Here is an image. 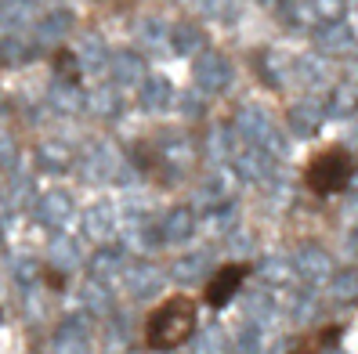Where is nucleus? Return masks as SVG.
Returning <instances> with one entry per match:
<instances>
[{
	"mask_svg": "<svg viewBox=\"0 0 358 354\" xmlns=\"http://www.w3.org/2000/svg\"><path fill=\"white\" fill-rule=\"evenodd\" d=\"M196 329V307L188 297L166 300L156 315L149 318V347L152 351H174L185 344V337Z\"/></svg>",
	"mask_w": 358,
	"mask_h": 354,
	"instance_id": "1",
	"label": "nucleus"
},
{
	"mask_svg": "<svg viewBox=\"0 0 358 354\" xmlns=\"http://www.w3.org/2000/svg\"><path fill=\"white\" fill-rule=\"evenodd\" d=\"M236 134L246 141V145H254V149L268 152L271 159H279L286 156V138L279 134V127L271 123V116L257 105H246L236 112Z\"/></svg>",
	"mask_w": 358,
	"mask_h": 354,
	"instance_id": "2",
	"label": "nucleus"
},
{
	"mask_svg": "<svg viewBox=\"0 0 358 354\" xmlns=\"http://www.w3.org/2000/svg\"><path fill=\"white\" fill-rule=\"evenodd\" d=\"M351 156L344 149H329L322 156H315V163L308 166V189L319 192V196H329V192H344L348 181H351Z\"/></svg>",
	"mask_w": 358,
	"mask_h": 354,
	"instance_id": "3",
	"label": "nucleus"
},
{
	"mask_svg": "<svg viewBox=\"0 0 358 354\" xmlns=\"http://www.w3.org/2000/svg\"><path fill=\"white\" fill-rule=\"evenodd\" d=\"M192 73H196L199 91H206V94H221V91L231 87V80H236V69H231V61L221 51H199Z\"/></svg>",
	"mask_w": 358,
	"mask_h": 354,
	"instance_id": "4",
	"label": "nucleus"
},
{
	"mask_svg": "<svg viewBox=\"0 0 358 354\" xmlns=\"http://www.w3.org/2000/svg\"><path fill=\"white\" fill-rule=\"evenodd\" d=\"M293 264V279H301L304 286H319V282H326L329 275H333V260H329V253L322 246H301L297 249V257L289 260Z\"/></svg>",
	"mask_w": 358,
	"mask_h": 354,
	"instance_id": "5",
	"label": "nucleus"
},
{
	"mask_svg": "<svg viewBox=\"0 0 358 354\" xmlns=\"http://www.w3.org/2000/svg\"><path fill=\"white\" fill-rule=\"evenodd\" d=\"M123 289H127V297L131 300H152L159 289H163V275L156 272L152 264H145V260H134V264H123Z\"/></svg>",
	"mask_w": 358,
	"mask_h": 354,
	"instance_id": "6",
	"label": "nucleus"
},
{
	"mask_svg": "<svg viewBox=\"0 0 358 354\" xmlns=\"http://www.w3.org/2000/svg\"><path fill=\"white\" fill-rule=\"evenodd\" d=\"M231 166H236V177L246 181V184H264L271 181V170H275V159L268 152L254 149V145H246V149H236L231 152Z\"/></svg>",
	"mask_w": 358,
	"mask_h": 354,
	"instance_id": "7",
	"label": "nucleus"
},
{
	"mask_svg": "<svg viewBox=\"0 0 358 354\" xmlns=\"http://www.w3.org/2000/svg\"><path fill=\"white\" fill-rule=\"evenodd\" d=\"M55 354H91V318L87 311L69 315L55 337Z\"/></svg>",
	"mask_w": 358,
	"mask_h": 354,
	"instance_id": "8",
	"label": "nucleus"
},
{
	"mask_svg": "<svg viewBox=\"0 0 358 354\" xmlns=\"http://www.w3.org/2000/svg\"><path fill=\"white\" fill-rule=\"evenodd\" d=\"M33 214H36V221L44 228L62 232V228H69V221H73V199L66 192H44L33 202Z\"/></svg>",
	"mask_w": 358,
	"mask_h": 354,
	"instance_id": "9",
	"label": "nucleus"
},
{
	"mask_svg": "<svg viewBox=\"0 0 358 354\" xmlns=\"http://www.w3.org/2000/svg\"><path fill=\"white\" fill-rule=\"evenodd\" d=\"M322 123H326V105L315 98H304L289 109V131L297 138H315L322 131Z\"/></svg>",
	"mask_w": 358,
	"mask_h": 354,
	"instance_id": "10",
	"label": "nucleus"
},
{
	"mask_svg": "<svg viewBox=\"0 0 358 354\" xmlns=\"http://www.w3.org/2000/svg\"><path fill=\"white\" fill-rule=\"evenodd\" d=\"M311 36H315V44H319V51H326V54H348L355 47V29L348 22H341V18L319 22Z\"/></svg>",
	"mask_w": 358,
	"mask_h": 354,
	"instance_id": "11",
	"label": "nucleus"
},
{
	"mask_svg": "<svg viewBox=\"0 0 358 354\" xmlns=\"http://www.w3.org/2000/svg\"><path fill=\"white\" fill-rule=\"evenodd\" d=\"M206 275H214V260H210V253H203V249L178 257L174 267H171V279L178 286H199Z\"/></svg>",
	"mask_w": 358,
	"mask_h": 354,
	"instance_id": "12",
	"label": "nucleus"
},
{
	"mask_svg": "<svg viewBox=\"0 0 358 354\" xmlns=\"http://www.w3.org/2000/svg\"><path fill=\"white\" fill-rule=\"evenodd\" d=\"M116 224H120V217H116L113 206L109 202H94V206H87V214H83V235L94 239V242H109L113 232H116Z\"/></svg>",
	"mask_w": 358,
	"mask_h": 354,
	"instance_id": "13",
	"label": "nucleus"
},
{
	"mask_svg": "<svg viewBox=\"0 0 358 354\" xmlns=\"http://www.w3.org/2000/svg\"><path fill=\"white\" fill-rule=\"evenodd\" d=\"M239 286H243V267H236V264L221 267V272L210 279V286H206V304H210V307L231 304V297L239 293Z\"/></svg>",
	"mask_w": 358,
	"mask_h": 354,
	"instance_id": "14",
	"label": "nucleus"
},
{
	"mask_svg": "<svg viewBox=\"0 0 358 354\" xmlns=\"http://www.w3.org/2000/svg\"><path fill=\"white\" fill-rule=\"evenodd\" d=\"M109 73L116 80V87H141V80H145V58L138 51H116L109 58Z\"/></svg>",
	"mask_w": 358,
	"mask_h": 354,
	"instance_id": "15",
	"label": "nucleus"
},
{
	"mask_svg": "<svg viewBox=\"0 0 358 354\" xmlns=\"http://www.w3.org/2000/svg\"><path fill=\"white\" fill-rule=\"evenodd\" d=\"M178 101V91L166 76H145L141 80V109L145 112H163Z\"/></svg>",
	"mask_w": 358,
	"mask_h": 354,
	"instance_id": "16",
	"label": "nucleus"
},
{
	"mask_svg": "<svg viewBox=\"0 0 358 354\" xmlns=\"http://www.w3.org/2000/svg\"><path fill=\"white\" fill-rule=\"evenodd\" d=\"M192 235H196V217H192V210H185V206H178V210H171V214L159 221V239L163 242L181 246V242H188Z\"/></svg>",
	"mask_w": 358,
	"mask_h": 354,
	"instance_id": "17",
	"label": "nucleus"
},
{
	"mask_svg": "<svg viewBox=\"0 0 358 354\" xmlns=\"http://www.w3.org/2000/svg\"><path fill=\"white\" fill-rule=\"evenodd\" d=\"M116 152L109 149V145H91L87 149V156L80 159V170L87 174L91 181L98 177V181H105V177H113V170H116Z\"/></svg>",
	"mask_w": 358,
	"mask_h": 354,
	"instance_id": "18",
	"label": "nucleus"
},
{
	"mask_svg": "<svg viewBox=\"0 0 358 354\" xmlns=\"http://www.w3.org/2000/svg\"><path fill=\"white\" fill-rule=\"evenodd\" d=\"M243 311H246V322H254V325L264 329L271 318L279 315V304H275V297H271L268 289H254V293H246Z\"/></svg>",
	"mask_w": 358,
	"mask_h": 354,
	"instance_id": "19",
	"label": "nucleus"
},
{
	"mask_svg": "<svg viewBox=\"0 0 358 354\" xmlns=\"http://www.w3.org/2000/svg\"><path fill=\"white\" fill-rule=\"evenodd\" d=\"M73 29V15L66 8H55L48 15H40V22H36V36L44 40V44H58V40H66Z\"/></svg>",
	"mask_w": 358,
	"mask_h": 354,
	"instance_id": "20",
	"label": "nucleus"
},
{
	"mask_svg": "<svg viewBox=\"0 0 358 354\" xmlns=\"http://www.w3.org/2000/svg\"><path fill=\"white\" fill-rule=\"evenodd\" d=\"M329 300L333 304H358V272L355 267H344V272H333L329 279Z\"/></svg>",
	"mask_w": 358,
	"mask_h": 354,
	"instance_id": "21",
	"label": "nucleus"
},
{
	"mask_svg": "<svg viewBox=\"0 0 358 354\" xmlns=\"http://www.w3.org/2000/svg\"><path fill=\"white\" fill-rule=\"evenodd\" d=\"M206 44V33L196 22H181L171 29V51L174 54H199Z\"/></svg>",
	"mask_w": 358,
	"mask_h": 354,
	"instance_id": "22",
	"label": "nucleus"
},
{
	"mask_svg": "<svg viewBox=\"0 0 358 354\" xmlns=\"http://www.w3.org/2000/svg\"><path fill=\"white\" fill-rule=\"evenodd\" d=\"M48 98H51V109L62 112V116H76V112L87 109V105H83V94L76 91V83H66V80H58Z\"/></svg>",
	"mask_w": 358,
	"mask_h": 354,
	"instance_id": "23",
	"label": "nucleus"
},
{
	"mask_svg": "<svg viewBox=\"0 0 358 354\" xmlns=\"http://www.w3.org/2000/svg\"><path fill=\"white\" fill-rule=\"evenodd\" d=\"M326 116H336V119H351V116H358V87H355V83H341V87H333V91H329Z\"/></svg>",
	"mask_w": 358,
	"mask_h": 354,
	"instance_id": "24",
	"label": "nucleus"
},
{
	"mask_svg": "<svg viewBox=\"0 0 358 354\" xmlns=\"http://www.w3.org/2000/svg\"><path fill=\"white\" fill-rule=\"evenodd\" d=\"M188 354H228V337L221 325H206L199 332H192L188 340Z\"/></svg>",
	"mask_w": 358,
	"mask_h": 354,
	"instance_id": "25",
	"label": "nucleus"
},
{
	"mask_svg": "<svg viewBox=\"0 0 358 354\" xmlns=\"http://www.w3.org/2000/svg\"><path fill=\"white\" fill-rule=\"evenodd\" d=\"M80 304L87 307V315H109V311H113V289H109V282L91 279L87 286L80 289Z\"/></svg>",
	"mask_w": 358,
	"mask_h": 354,
	"instance_id": "26",
	"label": "nucleus"
},
{
	"mask_svg": "<svg viewBox=\"0 0 358 354\" xmlns=\"http://www.w3.org/2000/svg\"><path fill=\"white\" fill-rule=\"evenodd\" d=\"M69 163H73V152L58 141H44L36 149V166L44 174H62V170H69Z\"/></svg>",
	"mask_w": 358,
	"mask_h": 354,
	"instance_id": "27",
	"label": "nucleus"
},
{
	"mask_svg": "<svg viewBox=\"0 0 358 354\" xmlns=\"http://www.w3.org/2000/svg\"><path fill=\"white\" fill-rule=\"evenodd\" d=\"M48 253H51V264L58 267V272H73V267L83 264V253H80L76 239H55Z\"/></svg>",
	"mask_w": 358,
	"mask_h": 354,
	"instance_id": "28",
	"label": "nucleus"
},
{
	"mask_svg": "<svg viewBox=\"0 0 358 354\" xmlns=\"http://www.w3.org/2000/svg\"><path fill=\"white\" fill-rule=\"evenodd\" d=\"M29 58H33V47L18 33L0 36V66H26Z\"/></svg>",
	"mask_w": 358,
	"mask_h": 354,
	"instance_id": "29",
	"label": "nucleus"
},
{
	"mask_svg": "<svg viewBox=\"0 0 358 354\" xmlns=\"http://www.w3.org/2000/svg\"><path fill=\"white\" fill-rule=\"evenodd\" d=\"M257 275L264 279V286L279 289V286H289L293 282V264L286 257H264L261 267H257Z\"/></svg>",
	"mask_w": 358,
	"mask_h": 354,
	"instance_id": "30",
	"label": "nucleus"
},
{
	"mask_svg": "<svg viewBox=\"0 0 358 354\" xmlns=\"http://www.w3.org/2000/svg\"><path fill=\"white\" fill-rule=\"evenodd\" d=\"M109 58H113L109 47H105L98 36H87V40H83V47H80V54H76V61H80V66H87L91 73L109 69Z\"/></svg>",
	"mask_w": 358,
	"mask_h": 354,
	"instance_id": "31",
	"label": "nucleus"
},
{
	"mask_svg": "<svg viewBox=\"0 0 358 354\" xmlns=\"http://www.w3.org/2000/svg\"><path fill=\"white\" fill-rule=\"evenodd\" d=\"M293 76H297L304 87H322V83H326V66H322V58L301 54L297 61H293Z\"/></svg>",
	"mask_w": 358,
	"mask_h": 354,
	"instance_id": "32",
	"label": "nucleus"
},
{
	"mask_svg": "<svg viewBox=\"0 0 358 354\" xmlns=\"http://www.w3.org/2000/svg\"><path fill=\"white\" fill-rule=\"evenodd\" d=\"M123 264H127V260H123V253H120V249H98V257L91 260V279H98V282H109L113 275H120L123 272Z\"/></svg>",
	"mask_w": 358,
	"mask_h": 354,
	"instance_id": "33",
	"label": "nucleus"
},
{
	"mask_svg": "<svg viewBox=\"0 0 358 354\" xmlns=\"http://www.w3.org/2000/svg\"><path fill=\"white\" fill-rule=\"evenodd\" d=\"M91 109H94L101 119H116V116L123 112V98H120L116 87H98V91L91 94Z\"/></svg>",
	"mask_w": 358,
	"mask_h": 354,
	"instance_id": "34",
	"label": "nucleus"
},
{
	"mask_svg": "<svg viewBox=\"0 0 358 354\" xmlns=\"http://www.w3.org/2000/svg\"><path fill=\"white\" fill-rule=\"evenodd\" d=\"M236 354H264V329L254 322H243L236 332Z\"/></svg>",
	"mask_w": 358,
	"mask_h": 354,
	"instance_id": "35",
	"label": "nucleus"
},
{
	"mask_svg": "<svg viewBox=\"0 0 358 354\" xmlns=\"http://www.w3.org/2000/svg\"><path fill=\"white\" fill-rule=\"evenodd\" d=\"M289 318L297 322V325H308V322H315V318H319V300H315L311 293L293 297V304H289Z\"/></svg>",
	"mask_w": 358,
	"mask_h": 354,
	"instance_id": "36",
	"label": "nucleus"
},
{
	"mask_svg": "<svg viewBox=\"0 0 358 354\" xmlns=\"http://www.w3.org/2000/svg\"><path fill=\"white\" fill-rule=\"evenodd\" d=\"M141 44H149L152 51H163L166 44H171V29H166V22H159V18H149V22L141 26Z\"/></svg>",
	"mask_w": 358,
	"mask_h": 354,
	"instance_id": "37",
	"label": "nucleus"
},
{
	"mask_svg": "<svg viewBox=\"0 0 358 354\" xmlns=\"http://www.w3.org/2000/svg\"><path fill=\"white\" fill-rule=\"evenodd\" d=\"M199 202H206L210 210H214V206H224V202H228V184H224V177H206L203 189H199Z\"/></svg>",
	"mask_w": 358,
	"mask_h": 354,
	"instance_id": "38",
	"label": "nucleus"
},
{
	"mask_svg": "<svg viewBox=\"0 0 358 354\" xmlns=\"http://www.w3.org/2000/svg\"><path fill=\"white\" fill-rule=\"evenodd\" d=\"M26 15H29V4H26V0H11V4L0 8V22H4L8 29H18V26L26 22Z\"/></svg>",
	"mask_w": 358,
	"mask_h": 354,
	"instance_id": "39",
	"label": "nucleus"
},
{
	"mask_svg": "<svg viewBox=\"0 0 358 354\" xmlns=\"http://www.w3.org/2000/svg\"><path fill=\"white\" fill-rule=\"evenodd\" d=\"M315 18H322V22H333V18L344 15V0H308Z\"/></svg>",
	"mask_w": 358,
	"mask_h": 354,
	"instance_id": "40",
	"label": "nucleus"
},
{
	"mask_svg": "<svg viewBox=\"0 0 358 354\" xmlns=\"http://www.w3.org/2000/svg\"><path fill=\"white\" fill-rule=\"evenodd\" d=\"M11 275H15V282L18 286H33L36 279H40V264L36 260H15V267H11Z\"/></svg>",
	"mask_w": 358,
	"mask_h": 354,
	"instance_id": "41",
	"label": "nucleus"
},
{
	"mask_svg": "<svg viewBox=\"0 0 358 354\" xmlns=\"http://www.w3.org/2000/svg\"><path fill=\"white\" fill-rule=\"evenodd\" d=\"M236 224V206H214V210H210V228H214V232H228V228Z\"/></svg>",
	"mask_w": 358,
	"mask_h": 354,
	"instance_id": "42",
	"label": "nucleus"
},
{
	"mask_svg": "<svg viewBox=\"0 0 358 354\" xmlns=\"http://www.w3.org/2000/svg\"><path fill=\"white\" fill-rule=\"evenodd\" d=\"M76 69H80V61H76L73 54H62V58H58V76H62V80H69V83H76V76H80Z\"/></svg>",
	"mask_w": 358,
	"mask_h": 354,
	"instance_id": "43",
	"label": "nucleus"
},
{
	"mask_svg": "<svg viewBox=\"0 0 358 354\" xmlns=\"http://www.w3.org/2000/svg\"><path fill=\"white\" fill-rule=\"evenodd\" d=\"M181 109H185L188 116H199V112H203V105L196 101V94H185V98H181Z\"/></svg>",
	"mask_w": 358,
	"mask_h": 354,
	"instance_id": "44",
	"label": "nucleus"
},
{
	"mask_svg": "<svg viewBox=\"0 0 358 354\" xmlns=\"http://www.w3.org/2000/svg\"><path fill=\"white\" fill-rule=\"evenodd\" d=\"M289 351V340H275V347H268V354H286Z\"/></svg>",
	"mask_w": 358,
	"mask_h": 354,
	"instance_id": "45",
	"label": "nucleus"
},
{
	"mask_svg": "<svg viewBox=\"0 0 358 354\" xmlns=\"http://www.w3.org/2000/svg\"><path fill=\"white\" fill-rule=\"evenodd\" d=\"M322 354H348V351H341V347H326Z\"/></svg>",
	"mask_w": 358,
	"mask_h": 354,
	"instance_id": "46",
	"label": "nucleus"
},
{
	"mask_svg": "<svg viewBox=\"0 0 358 354\" xmlns=\"http://www.w3.org/2000/svg\"><path fill=\"white\" fill-rule=\"evenodd\" d=\"M351 76H355V83H358V58L351 61Z\"/></svg>",
	"mask_w": 358,
	"mask_h": 354,
	"instance_id": "47",
	"label": "nucleus"
},
{
	"mask_svg": "<svg viewBox=\"0 0 358 354\" xmlns=\"http://www.w3.org/2000/svg\"><path fill=\"white\" fill-rule=\"evenodd\" d=\"M257 4H264V8H275V4H279V0H257Z\"/></svg>",
	"mask_w": 358,
	"mask_h": 354,
	"instance_id": "48",
	"label": "nucleus"
},
{
	"mask_svg": "<svg viewBox=\"0 0 358 354\" xmlns=\"http://www.w3.org/2000/svg\"><path fill=\"white\" fill-rule=\"evenodd\" d=\"M351 141H358V119H355V127H351Z\"/></svg>",
	"mask_w": 358,
	"mask_h": 354,
	"instance_id": "49",
	"label": "nucleus"
},
{
	"mask_svg": "<svg viewBox=\"0 0 358 354\" xmlns=\"http://www.w3.org/2000/svg\"><path fill=\"white\" fill-rule=\"evenodd\" d=\"M185 4H199V0H185Z\"/></svg>",
	"mask_w": 358,
	"mask_h": 354,
	"instance_id": "50",
	"label": "nucleus"
},
{
	"mask_svg": "<svg viewBox=\"0 0 358 354\" xmlns=\"http://www.w3.org/2000/svg\"><path fill=\"white\" fill-rule=\"evenodd\" d=\"M26 4H29V0H26Z\"/></svg>",
	"mask_w": 358,
	"mask_h": 354,
	"instance_id": "51",
	"label": "nucleus"
},
{
	"mask_svg": "<svg viewBox=\"0 0 358 354\" xmlns=\"http://www.w3.org/2000/svg\"><path fill=\"white\" fill-rule=\"evenodd\" d=\"M163 354H166V351H163Z\"/></svg>",
	"mask_w": 358,
	"mask_h": 354,
	"instance_id": "52",
	"label": "nucleus"
}]
</instances>
